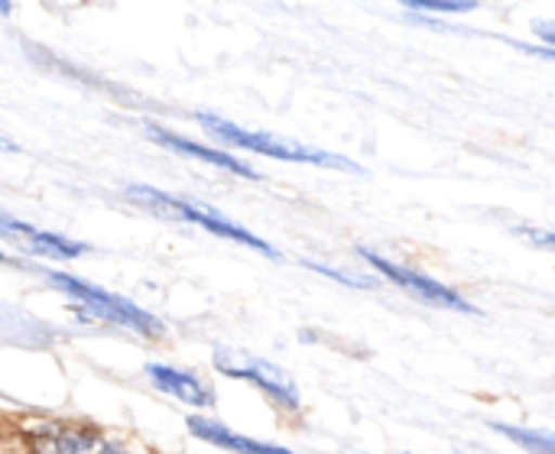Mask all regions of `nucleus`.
<instances>
[{
  "mask_svg": "<svg viewBox=\"0 0 555 454\" xmlns=\"http://www.w3.org/2000/svg\"><path fill=\"white\" fill-rule=\"evenodd\" d=\"M0 263H7V254H0Z\"/></svg>",
  "mask_w": 555,
  "mask_h": 454,
  "instance_id": "16",
  "label": "nucleus"
},
{
  "mask_svg": "<svg viewBox=\"0 0 555 454\" xmlns=\"http://www.w3.org/2000/svg\"><path fill=\"white\" fill-rule=\"evenodd\" d=\"M124 198H127V202H137V205H143V208L163 215V218H176V221L198 224V228H205V231H211V234H218V237H228V241H234V244H244V247L260 250V254H267V257H276V250H273L267 241L254 237L247 228L228 221L221 211H215V208H208V205H198V202H189V198H176V195L156 192V189H150V185H130V189L124 192Z\"/></svg>",
  "mask_w": 555,
  "mask_h": 454,
  "instance_id": "2",
  "label": "nucleus"
},
{
  "mask_svg": "<svg viewBox=\"0 0 555 454\" xmlns=\"http://www.w3.org/2000/svg\"><path fill=\"white\" fill-rule=\"evenodd\" d=\"M146 130H150V140H156L159 146H166V150H172V153H179V156H189V159H198V163H208V166L228 169V172L244 176V179H260V176H257V169H250L247 163L234 159L231 153L208 150V146H202V143H192V140L176 137V133H169V130H163V127H153V124H150Z\"/></svg>",
  "mask_w": 555,
  "mask_h": 454,
  "instance_id": "8",
  "label": "nucleus"
},
{
  "mask_svg": "<svg viewBox=\"0 0 555 454\" xmlns=\"http://www.w3.org/2000/svg\"><path fill=\"white\" fill-rule=\"evenodd\" d=\"M0 237L20 244L23 250L29 254H39V257H52V260H75L78 254H85L88 247L85 244H75L62 234H49L42 228H33L20 218H10L0 211Z\"/></svg>",
  "mask_w": 555,
  "mask_h": 454,
  "instance_id": "7",
  "label": "nucleus"
},
{
  "mask_svg": "<svg viewBox=\"0 0 555 454\" xmlns=\"http://www.w3.org/2000/svg\"><path fill=\"white\" fill-rule=\"evenodd\" d=\"M0 153H20V146H16L13 140H7V137L0 133Z\"/></svg>",
  "mask_w": 555,
  "mask_h": 454,
  "instance_id": "15",
  "label": "nucleus"
},
{
  "mask_svg": "<svg viewBox=\"0 0 555 454\" xmlns=\"http://www.w3.org/2000/svg\"><path fill=\"white\" fill-rule=\"evenodd\" d=\"M46 280H49L62 296L75 299L85 312H91L98 322H111V325L140 332V335H146V338L163 335V325H159L150 312H143L140 306H133V302L124 299V296H114V293H107V289H98V286H91V283L72 276V273H46Z\"/></svg>",
  "mask_w": 555,
  "mask_h": 454,
  "instance_id": "3",
  "label": "nucleus"
},
{
  "mask_svg": "<svg viewBox=\"0 0 555 454\" xmlns=\"http://www.w3.org/2000/svg\"><path fill=\"white\" fill-rule=\"evenodd\" d=\"M361 257H364L367 263H374V267H377L387 280H393L400 289H406V293H413V296H420V299H426V302H433V306H439V309H452V312H462V315H475V306L465 302L455 289H449V286L429 280V276H423V273H416V270H410V267L390 263V260H384L380 254H374L371 247H361Z\"/></svg>",
  "mask_w": 555,
  "mask_h": 454,
  "instance_id": "6",
  "label": "nucleus"
},
{
  "mask_svg": "<svg viewBox=\"0 0 555 454\" xmlns=\"http://www.w3.org/2000/svg\"><path fill=\"white\" fill-rule=\"evenodd\" d=\"M29 452L33 454H133L120 442L85 429V426H62L46 423L29 432Z\"/></svg>",
  "mask_w": 555,
  "mask_h": 454,
  "instance_id": "5",
  "label": "nucleus"
},
{
  "mask_svg": "<svg viewBox=\"0 0 555 454\" xmlns=\"http://www.w3.org/2000/svg\"><path fill=\"white\" fill-rule=\"evenodd\" d=\"M537 33L555 49V23H550V20H537Z\"/></svg>",
  "mask_w": 555,
  "mask_h": 454,
  "instance_id": "14",
  "label": "nucleus"
},
{
  "mask_svg": "<svg viewBox=\"0 0 555 454\" xmlns=\"http://www.w3.org/2000/svg\"><path fill=\"white\" fill-rule=\"evenodd\" d=\"M189 432L195 439H202L205 445H215V449H224V452L237 454H296L283 445H270V442H257V439H247V436H237L231 432L228 426L215 423V419H202V416H192L189 419Z\"/></svg>",
  "mask_w": 555,
  "mask_h": 454,
  "instance_id": "9",
  "label": "nucleus"
},
{
  "mask_svg": "<svg viewBox=\"0 0 555 454\" xmlns=\"http://www.w3.org/2000/svg\"><path fill=\"white\" fill-rule=\"evenodd\" d=\"M195 120L218 140L231 143V146H241V150H250V153H263L270 159H286V163H309V166H328V169H348V172H358V166L345 156H335V153H325V150H315V146H306V143H296V140H283L276 133H263V130H244L224 117H215V114H195Z\"/></svg>",
  "mask_w": 555,
  "mask_h": 454,
  "instance_id": "1",
  "label": "nucleus"
},
{
  "mask_svg": "<svg viewBox=\"0 0 555 454\" xmlns=\"http://www.w3.org/2000/svg\"><path fill=\"white\" fill-rule=\"evenodd\" d=\"M524 237H530L533 244H540V247H553L555 250V231H537V228H524L520 231Z\"/></svg>",
  "mask_w": 555,
  "mask_h": 454,
  "instance_id": "13",
  "label": "nucleus"
},
{
  "mask_svg": "<svg viewBox=\"0 0 555 454\" xmlns=\"http://www.w3.org/2000/svg\"><path fill=\"white\" fill-rule=\"evenodd\" d=\"M494 432L507 436L511 442H517L527 452L555 454V436L550 432H530V429H517V426H494Z\"/></svg>",
  "mask_w": 555,
  "mask_h": 454,
  "instance_id": "11",
  "label": "nucleus"
},
{
  "mask_svg": "<svg viewBox=\"0 0 555 454\" xmlns=\"http://www.w3.org/2000/svg\"><path fill=\"white\" fill-rule=\"evenodd\" d=\"M146 377L153 380L156 390H163V393H169V397H176V400H182V403H189V406L205 410V406L215 403L211 390H208L198 377H192V374H185V371H179V367L146 364Z\"/></svg>",
  "mask_w": 555,
  "mask_h": 454,
  "instance_id": "10",
  "label": "nucleus"
},
{
  "mask_svg": "<svg viewBox=\"0 0 555 454\" xmlns=\"http://www.w3.org/2000/svg\"><path fill=\"white\" fill-rule=\"evenodd\" d=\"M215 367L221 374H228V377L257 384L283 410H299V393H296L293 380L276 364L260 361V358H250V354H241V351H215Z\"/></svg>",
  "mask_w": 555,
  "mask_h": 454,
  "instance_id": "4",
  "label": "nucleus"
},
{
  "mask_svg": "<svg viewBox=\"0 0 555 454\" xmlns=\"http://www.w3.org/2000/svg\"><path fill=\"white\" fill-rule=\"evenodd\" d=\"M472 7V0H410V10L420 13H465Z\"/></svg>",
  "mask_w": 555,
  "mask_h": 454,
  "instance_id": "12",
  "label": "nucleus"
}]
</instances>
